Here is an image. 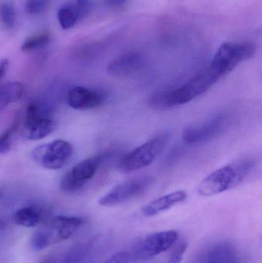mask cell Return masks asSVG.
Listing matches in <instances>:
<instances>
[{
    "instance_id": "cell-1",
    "label": "cell",
    "mask_w": 262,
    "mask_h": 263,
    "mask_svg": "<svg viewBox=\"0 0 262 263\" xmlns=\"http://www.w3.org/2000/svg\"><path fill=\"white\" fill-rule=\"evenodd\" d=\"M218 81L220 80L206 69L176 89L155 92L149 97V103L159 109L183 106L206 93Z\"/></svg>"
},
{
    "instance_id": "cell-2",
    "label": "cell",
    "mask_w": 262,
    "mask_h": 263,
    "mask_svg": "<svg viewBox=\"0 0 262 263\" xmlns=\"http://www.w3.org/2000/svg\"><path fill=\"white\" fill-rule=\"evenodd\" d=\"M255 166V160L252 159L231 162L206 176L197 191L200 196H212L235 189L246 180Z\"/></svg>"
},
{
    "instance_id": "cell-3",
    "label": "cell",
    "mask_w": 262,
    "mask_h": 263,
    "mask_svg": "<svg viewBox=\"0 0 262 263\" xmlns=\"http://www.w3.org/2000/svg\"><path fill=\"white\" fill-rule=\"evenodd\" d=\"M84 223V219L77 216H57L38 229L31 238V247L43 250L72 237Z\"/></svg>"
},
{
    "instance_id": "cell-4",
    "label": "cell",
    "mask_w": 262,
    "mask_h": 263,
    "mask_svg": "<svg viewBox=\"0 0 262 263\" xmlns=\"http://www.w3.org/2000/svg\"><path fill=\"white\" fill-rule=\"evenodd\" d=\"M255 52V46L251 43L226 42L219 46L208 69L221 80Z\"/></svg>"
},
{
    "instance_id": "cell-5",
    "label": "cell",
    "mask_w": 262,
    "mask_h": 263,
    "mask_svg": "<svg viewBox=\"0 0 262 263\" xmlns=\"http://www.w3.org/2000/svg\"><path fill=\"white\" fill-rule=\"evenodd\" d=\"M171 139L169 133H162L146 141L122 158L118 168L122 173H129L147 167L161 154Z\"/></svg>"
},
{
    "instance_id": "cell-6",
    "label": "cell",
    "mask_w": 262,
    "mask_h": 263,
    "mask_svg": "<svg viewBox=\"0 0 262 263\" xmlns=\"http://www.w3.org/2000/svg\"><path fill=\"white\" fill-rule=\"evenodd\" d=\"M153 182V177L150 176H139L125 181L100 198L98 204L108 207L125 203L145 194Z\"/></svg>"
},
{
    "instance_id": "cell-7",
    "label": "cell",
    "mask_w": 262,
    "mask_h": 263,
    "mask_svg": "<svg viewBox=\"0 0 262 263\" xmlns=\"http://www.w3.org/2000/svg\"><path fill=\"white\" fill-rule=\"evenodd\" d=\"M109 155L101 154L85 159L72 167L62 179L60 189L64 193H72L81 190L96 173Z\"/></svg>"
},
{
    "instance_id": "cell-8",
    "label": "cell",
    "mask_w": 262,
    "mask_h": 263,
    "mask_svg": "<svg viewBox=\"0 0 262 263\" xmlns=\"http://www.w3.org/2000/svg\"><path fill=\"white\" fill-rule=\"evenodd\" d=\"M73 153L71 143L63 139L45 144L32 150L31 156L38 165L48 170H59L70 159Z\"/></svg>"
},
{
    "instance_id": "cell-9",
    "label": "cell",
    "mask_w": 262,
    "mask_h": 263,
    "mask_svg": "<svg viewBox=\"0 0 262 263\" xmlns=\"http://www.w3.org/2000/svg\"><path fill=\"white\" fill-rule=\"evenodd\" d=\"M179 237L176 230H166L148 235L142 239L130 254L132 259L148 260L169 250Z\"/></svg>"
},
{
    "instance_id": "cell-10",
    "label": "cell",
    "mask_w": 262,
    "mask_h": 263,
    "mask_svg": "<svg viewBox=\"0 0 262 263\" xmlns=\"http://www.w3.org/2000/svg\"><path fill=\"white\" fill-rule=\"evenodd\" d=\"M229 117L226 114H218L201 123L186 128L183 133L184 142L198 144L212 140L224 130Z\"/></svg>"
},
{
    "instance_id": "cell-11",
    "label": "cell",
    "mask_w": 262,
    "mask_h": 263,
    "mask_svg": "<svg viewBox=\"0 0 262 263\" xmlns=\"http://www.w3.org/2000/svg\"><path fill=\"white\" fill-rule=\"evenodd\" d=\"M107 100L103 91L89 89L83 86H75L68 93V103L78 110H89L99 107Z\"/></svg>"
},
{
    "instance_id": "cell-12",
    "label": "cell",
    "mask_w": 262,
    "mask_h": 263,
    "mask_svg": "<svg viewBox=\"0 0 262 263\" xmlns=\"http://www.w3.org/2000/svg\"><path fill=\"white\" fill-rule=\"evenodd\" d=\"M194 263H241V258L233 245L227 242H219L203 250Z\"/></svg>"
},
{
    "instance_id": "cell-13",
    "label": "cell",
    "mask_w": 262,
    "mask_h": 263,
    "mask_svg": "<svg viewBox=\"0 0 262 263\" xmlns=\"http://www.w3.org/2000/svg\"><path fill=\"white\" fill-rule=\"evenodd\" d=\"M144 63L143 55L137 52L122 54L107 66V72L114 77H127L138 72Z\"/></svg>"
},
{
    "instance_id": "cell-14",
    "label": "cell",
    "mask_w": 262,
    "mask_h": 263,
    "mask_svg": "<svg viewBox=\"0 0 262 263\" xmlns=\"http://www.w3.org/2000/svg\"><path fill=\"white\" fill-rule=\"evenodd\" d=\"M186 199L187 193L183 190L173 192L149 202L143 207L142 213L146 217H152L184 202Z\"/></svg>"
},
{
    "instance_id": "cell-15",
    "label": "cell",
    "mask_w": 262,
    "mask_h": 263,
    "mask_svg": "<svg viewBox=\"0 0 262 263\" xmlns=\"http://www.w3.org/2000/svg\"><path fill=\"white\" fill-rule=\"evenodd\" d=\"M43 213L35 206H26L19 209L14 215V222L23 227H35L43 221Z\"/></svg>"
},
{
    "instance_id": "cell-16",
    "label": "cell",
    "mask_w": 262,
    "mask_h": 263,
    "mask_svg": "<svg viewBox=\"0 0 262 263\" xmlns=\"http://www.w3.org/2000/svg\"><path fill=\"white\" fill-rule=\"evenodd\" d=\"M24 90V86L19 82H8L0 86V109L18 101Z\"/></svg>"
},
{
    "instance_id": "cell-17",
    "label": "cell",
    "mask_w": 262,
    "mask_h": 263,
    "mask_svg": "<svg viewBox=\"0 0 262 263\" xmlns=\"http://www.w3.org/2000/svg\"><path fill=\"white\" fill-rule=\"evenodd\" d=\"M55 123L51 119L44 117L28 130V139L39 140L50 135L55 129Z\"/></svg>"
},
{
    "instance_id": "cell-18",
    "label": "cell",
    "mask_w": 262,
    "mask_h": 263,
    "mask_svg": "<svg viewBox=\"0 0 262 263\" xmlns=\"http://www.w3.org/2000/svg\"><path fill=\"white\" fill-rule=\"evenodd\" d=\"M79 18V14L75 6H65L58 10V20L63 29L73 27Z\"/></svg>"
},
{
    "instance_id": "cell-19",
    "label": "cell",
    "mask_w": 262,
    "mask_h": 263,
    "mask_svg": "<svg viewBox=\"0 0 262 263\" xmlns=\"http://www.w3.org/2000/svg\"><path fill=\"white\" fill-rule=\"evenodd\" d=\"M50 41V34L45 32L29 37L22 46V51L25 52H31L44 48Z\"/></svg>"
},
{
    "instance_id": "cell-20",
    "label": "cell",
    "mask_w": 262,
    "mask_h": 263,
    "mask_svg": "<svg viewBox=\"0 0 262 263\" xmlns=\"http://www.w3.org/2000/svg\"><path fill=\"white\" fill-rule=\"evenodd\" d=\"M44 117H46L43 115L40 106L36 103H30L26 110V119H25V126L26 129L29 130Z\"/></svg>"
},
{
    "instance_id": "cell-21",
    "label": "cell",
    "mask_w": 262,
    "mask_h": 263,
    "mask_svg": "<svg viewBox=\"0 0 262 263\" xmlns=\"http://www.w3.org/2000/svg\"><path fill=\"white\" fill-rule=\"evenodd\" d=\"M18 126V118L16 117L12 124L0 136V154L7 153L11 149V139Z\"/></svg>"
},
{
    "instance_id": "cell-22",
    "label": "cell",
    "mask_w": 262,
    "mask_h": 263,
    "mask_svg": "<svg viewBox=\"0 0 262 263\" xmlns=\"http://www.w3.org/2000/svg\"><path fill=\"white\" fill-rule=\"evenodd\" d=\"M0 21L7 29H12L15 25V9L9 3H3L0 6Z\"/></svg>"
},
{
    "instance_id": "cell-23",
    "label": "cell",
    "mask_w": 262,
    "mask_h": 263,
    "mask_svg": "<svg viewBox=\"0 0 262 263\" xmlns=\"http://www.w3.org/2000/svg\"><path fill=\"white\" fill-rule=\"evenodd\" d=\"M49 0H27L25 8L31 15H37L43 13L49 7Z\"/></svg>"
},
{
    "instance_id": "cell-24",
    "label": "cell",
    "mask_w": 262,
    "mask_h": 263,
    "mask_svg": "<svg viewBox=\"0 0 262 263\" xmlns=\"http://www.w3.org/2000/svg\"><path fill=\"white\" fill-rule=\"evenodd\" d=\"M188 247H189V245H188L187 242H180L177 246V247H175L172 254L170 255L168 263H181L183 259V256H184L185 253L187 250Z\"/></svg>"
},
{
    "instance_id": "cell-25",
    "label": "cell",
    "mask_w": 262,
    "mask_h": 263,
    "mask_svg": "<svg viewBox=\"0 0 262 263\" xmlns=\"http://www.w3.org/2000/svg\"><path fill=\"white\" fill-rule=\"evenodd\" d=\"M132 260L130 253L128 252H118L106 259L103 263H129Z\"/></svg>"
},
{
    "instance_id": "cell-26",
    "label": "cell",
    "mask_w": 262,
    "mask_h": 263,
    "mask_svg": "<svg viewBox=\"0 0 262 263\" xmlns=\"http://www.w3.org/2000/svg\"><path fill=\"white\" fill-rule=\"evenodd\" d=\"M89 7H90V2L89 0H76L75 3V8L79 14V17L84 16L88 11H89Z\"/></svg>"
},
{
    "instance_id": "cell-27",
    "label": "cell",
    "mask_w": 262,
    "mask_h": 263,
    "mask_svg": "<svg viewBox=\"0 0 262 263\" xmlns=\"http://www.w3.org/2000/svg\"><path fill=\"white\" fill-rule=\"evenodd\" d=\"M8 67H9V60L6 59L0 60V86H1L2 80L6 74Z\"/></svg>"
},
{
    "instance_id": "cell-28",
    "label": "cell",
    "mask_w": 262,
    "mask_h": 263,
    "mask_svg": "<svg viewBox=\"0 0 262 263\" xmlns=\"http://www.w3.org/2000/svg\"><path fill=\"white\" fill-rule=\"evenodd\" d=\"M126 0H109V3L112 6H120L124 4Z\"/></svg>"
},
{
    "instance_id": "cell-29",
    "label": "cell",
    "mask_w": 262,
    "mask_h": 263,
    "mask_svg": "<svg viewBox=\"0 0 262 263\" xmlns=\"http://www.w3.org/2000/svg\"><path fill=\"white\" fill-rule=\"evenodd\" d=\"M6 227V222H5L4 221L2 220V219H0V232H2L3 230H5Z\"/></svg>"
}]
</instances>
